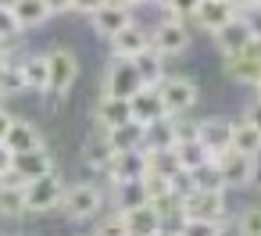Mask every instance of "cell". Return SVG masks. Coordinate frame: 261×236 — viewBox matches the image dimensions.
<instances>
[{"label":"cell","mask_w":261,"mask_h":236,"mask_svg":"<svg viewBox=\"0 0 261 236\" xmlns=\"http://www.w3.org/2000/svg\"><path fill=\"white\" fill-rule=\"evenodd\" d=\"M108 207V190L100 182H72L65 186V197H61V215L68 222H97Z\"/></svg>","instance_id":"1"},{"label":"cell","mask_w":261,"mask_h":236,"mask_svg":"<svg viewBox=\"0 0 261 236\" xmlns=\"http://www.w3.org/2000/svg\"><path fill=\"white\" fill-rule=\"evenodd\" d=\"M211 168H215L222 190H247V186H254V179L261 172V158H247L240 150H225V154H218L211 161Z\"/></svg>","instance_id":"2"},{"label":"cell","mask_w":261,"mask_h":236,"mask_svg":"<svg viewBox=\"0 0 261 236\" xmlns=\"http://www.w3.org/2000/svg\"><path fill=\"white\" fill-rule=\"evenodd\" d=\"M154 90L161 93L168 118H186L197 108V100H200V90H197V79L193 75H165Z\"/></svg>","instance_id":"3"},{"label":"cell","mask_w":261,"mask_h":236,"mask_svg":"<svg viewBox=\"0 0 261 236\" xmlns=\"http://www.w3.org/2000/svg\"><path fill=\"white\" fill-rule=\"evenodd\" d=\"M43 54H47V97L61 100L79 79V58L68 47H50Z\"/></svg>","instance_id":"4"},{"label":"cell","mask_w":261,"mask_h":236,"mask_svg":"<svg viewBox=\"0 0 261 236\" xmlns=\"http://www.w3.org/2000/svg\"><path fill=\"white\" fill-rule=\"evenodd\" d=\"M182 215L186 218H211V222H229V200L222 186H193L182 197Z\"/></svg>","instance_id":"5"},{"label":"cell","mask_w":261,"mask_h":236,"mask_svg":"<svg viewBox=\"0 0 261 236\" xmlns=\"http://www.w3.org/2000/svg\"><path fill=\"white\" fill-rule=\"evenodd\" d=\"M65 179L61 172H50L36 182H25V215H47V211H58L61 207V197H65Z\"/></svg>","instance_id":"6"},{"label":"cell","mask_w":261,"mask_h":236,"mask_svg":"<svg viewBox=\"0 0 261 236\" xmlns=\"http://www.w3.org/2000/svg\"><path fill=\"white\" fill-rule=\"evenodd\" d=\"M150 50L161 54L165 61L186 54V50H190V29H186V18H161V22L150 29Z\"/></svg>","instance_id":"7"},{"label":"cell","mask_w":261,"mask_h":236,"mask_svg":"<svg viewBox=\"0 0 261 236\" xmlns=\"http://www.w3.org/2000/svg\"><path fill=\"white\" fill-rule=\"evenodd\" d=\"M140 90H143V79H140L136 65H133V61H118V58H111L108 68H104L100 97H122V100H129V97H136Z\"/></svg>","instance_id":"8"},{"label":"cell","mask_w":261,"mask_h":236,"mask_svg":"<svg viewBox=\"0 0 261 236\" xmlns=\"http://www.w3.org/2000/svg\"><path fill=\"white\" fill-rule=\"evenodd\" d=\"M100 175L108 179V186L143 179V175H147V150H125V154H111V161H108V168H104Z\"/></svg>","instance_id":"9"},{"label":"cell","mask_w":261,"mask_h":236,"mask_svg":"<svg viewBox=\"0 0 261 236\" xmlns=\"http://www.w3.org/2000/svg\"><path fill=\"white\" fill-rule=\"evenodd\" d=\"M111 58H118V61H133L136 54H143L147 47H150V29H143L140 22H129L122 33H115L111 40Z\"/></svg>","instance_id":"10"},{"label":"cell","mask_w":261,"mask_h":236,"mask_svg":"<svg viewBox=\"0 0 261 236\" xmlns=\"http://www.w3.org/2000/svg\"><path fill=\"white\" fill-rule=\"evenodd\" d=\"M197 140L204 143V150L211 154V161L225 150H232V122L229 118H200V129H197Z\"/></svg>","instance_id":"11"},{"label":"cell","mask_w":261,"mask_h":236,"mask_svg":"<svg viewBox=\"0 0 261 236\" xmlns=\"http://www.w3.org/2000/svg\"><path fill=\"white\" fill-rule=\"evenodd\" d=\"M11 172H15L22 182H36V179H43V175L58 172V165H54V154H50L47 147H40V150L15 154V161H11Z\"/></svg>","instance_id":"12"},{"label":"cell","mask_w":261,"mask_h":236,"mask_svg":"<svg viewBox=\"0 0 261 236\" xmlns=\"http://www.w3.org/2000/svg\"><path fill=\"white\" fill-rule=\"evenodd\" d=\"M129 22H133V4H125V0H108V4L90 18V25H93L104 40H111L115 33H122Z\"/></svg>","instance_id":"13"},{"label":"cell","mask_w":261,"mask_h":236,"mask_svg":"<svg viewBox=\"0 0 261 236\" xmlns=\"http://www.w3.org/2000/svg\"><path fill=\"white\" fill-rule=\"evenodd\" d=\"M4 147H8L11 154H25V150H40V147H47V140H43V129H40L36 122H29V118H15L11 129H8V136H4Z\"/></svg>","instance_id":"14"},{"label":"cell","mask_w":261,"mask_h":236,"mask_svg":"<svg viewBox=\"0 0 261 236\" xmlns=\"http://www.w3.org/2000/svg\"><path fill=\"white\" fill-rule=\"evenodd\" d=\"M129 111H133V122H140V125H154V122L168 118L165 100H161V93L154 86H143L136 97H129Z\"/></svg>","instance_id":"15"},{"label":"cell","mask_w":261,"mask_h":236,"mask_svg":"<svg viewBox=\"0 0 261 236\" xmlns=\"http://www.w3.org/2000/svg\"><path fill=\"white\" fill-rule=\"evenodd\" d=\"M215 36V47L222 50V58H232V54H240L243 47H250L254 43V36H250V29H247V22H243V15H236L232 22H225L218 33H211Z\"/></svg>","instance_id":"16"},{"label":"cell","mask_w":261,"mask_h":236,"mask_svg":"<svg viewBox=\"0 0 261 236\" xmlns=\"http://www.w3.org/2000/svg\"><path fill=\"white\" fill-rule=\"evenodd\" d=\"M204 33H218L225 22H232L236 18V8L229 4V0H200L197 4V11L190 15Z\"/></svg>","instance_id":"17"},{"label":"cell","mask_w":261,"mask_h":236,"mask_svg":"<svg viewBox=\"0 0 261 236\" xmlns=\"http://www.w3.org/2000/svg\"><path fill=\"white\" fill-rule=\"evenodd\" d=\"M93 122H97V129H100V133H111V129H118V125L133 122L129 100H122V97H100V100H97V108H93Z\"/></svg>","instance_id":"18"},{"label":"cell","mask_w":261,"mask_h":236,"mask_svg":"<svg viewBox=\"0 0 261 236\" xmlns=\"http://www.w3.org/2000/svg\"><path fill=\"white\" fill-rule=\"evenodd\" d=\"M25 215V182L8 172L0 179V218H22Z\"/></svg>","instance_id":"19"},{"label":"cell","mask_w":261,"mask_h":236,"mask_svg":"<svg viewBox=\"0 0 261 236\" xmlns=\"http://www.w3.org/2000/svg\"><path fill=\"white\" fill-rule=\"evenodd\" d=\"M104 136H108V143H111V150H115V154H125V150H143L147 125H140V122H125V125H118V129L104 133Z\"/></svg>","instance_id":"20"},{"label":"cell","mask_w":261,"mask_h":236,"mask_svg":"<svg viewBox=\"0 0 261 236\" xmlns=\"http://www.w3.org/2000/svg\"><path fill=\"white\" fill-rule=\"evenodd\" d=\"M122 222H125V236H154L161 229V218H158V211L150 204L122 211Z\"/></svg>","instance_id":"21"},{"label":"cell","mask_w":261,"mask_h":236,"mask_svg":"<svg viewBox=\"0 0 261 236\" xmlns=\"http://www.w3.org/2000/svg\"><path fill=\"white\" fill-rule=\"evenodd\" d=\"M111 204H115V211H133V207H143V204H150V197H147V182L143 179H133V182H118V186H111Z\"/></svg>","instance_id":"22"},{"label":"cell","mask_w":261,"mask_h":236,"mask_svg":"<svg viewBox=\"0 0 261 236\" xmlns=\"http://www.w3.org/2000/svg\"><path fill=\"white\" fill-rule=\"evenodd\" d=\"M172 150H175V158H179V168H182V172H190V175H197L200 168H207V165H211V154L204 150V143H200V140L175 143Z\"/></svg>","instance_id":"23"},{"label":"cell","mask_w":261,"mask_h":236,"mask_svg":"<svg viewBox=\"0 0 261 236\" xmlns=\"http://www.w3.org/2000/svg\"><path fill=\"white\" fill-rule=\"evenodd\" d=\"M11 15H15V22H18L22 33H25V29H40V25L50 18V11H47L43 0H15Z\"/></svg>","instance_id":"24"},{"label":"cell","mask_w":261,"mask_h":236,"mask_svg":"<svg viewBox=\"0 0 261 236\" xmlns=\"http://www.w3.org/2000/svg\"><path fill=\"white\" fill-rule=\"evenodd\" d=\"M133 65H136V72H140V79H143V86H158L168 72H165V58L161 54H154L150 47L143 50V54H136L133 58Z\"/></svg>","instance_id":"25"},{"label":"cell","mask_w":261,"mask_h":236,"mask_svg":"<svg viewBox=\"0 0 261 236\" xmlns=\"http://www.w3.org/2000/svg\"><path fill=\"white\" fill-rule=\"evenodd\" d=\"M18 65H22V75H25V90L47 93V54H25Z\"/></svg>","instance_id":"26"},{"label":"cell","mask_w":261,"mask_h":236,"mask_svg":"<svg viewBox=\"0 0 261 236\" xmlns=\"http://www.w3.org/2000/svg\"><path fill=\"white\" fill-rule=\"evenodd\" d=\"M111 143H108V136L104 133H93L86 143H83V161L90 165V168H97V172H104L108 168V161H111Z\"/></svg>","instance_id":"27"},{"label":"cell","mask_w":261,"mask_h":236,"mask_svg":"<svg viewBox=\"0 0 261 236\" xmlns=\"http://www.w3.org/2000/svg\"><path fill=\"white\" fill-rule=\"evenodd\" d=\"M232 150H240L247 158H261V133L254 125H247L243 118L232 122Z\"/></svg>","instance_id":"28"},{"label":"cell","mask_w":261,"mask_h":236,"mask_svg":"<svg viewBox=\"0 0 261 236\" xmlns=\"http://www.w3.org/2000/svg\"><path fill=\"white\" fill-rule=\"evenodd\" d=\"M172 147H175V125H172V118H161V122L147 125L143 150H172Z\"/></svg>","instance_id":"29"},{"label":"cell","mask_w":261,"mask_h":236,"mask_svg":"<svg viewBox=\"0 0 261 236\" xmlns=\"http://www.w3.org/2000/svg\"><path fill=\"white\" fill-rule=\"evenodd\" d=\"M25 93V75H22V65L18 61H8L0 68V100L4 97H18Z\"/></svg>","instance_id":"30"},{"label":"cell","mask_w":261,"mask_h":236,"mask_svg":"<svg viewBox=\"0 0 261 236\" xmlns=\"http://www.w3.org/2000/svg\"><path fill=\"white\" fill-rule=\"evenodd\" d=\"M229 222H211V218H182L179 236H225Z\"/></svg>","instance_id":"31"},{"label":"cell","mask_w":261,"mask_h":236,"mask_svg":"<svg viewBox=\"0 0 261 236\" xmlns=\"http://www.w3.org/2000/svg\"><path fill=\"white\" fill-rule=\"evenodd\" d=\"M236 236H261V204H247L236 218H232Z\"/></svg>","instance_id":"32"},{"label":"cell","mask_w":261,"mask_h":236,"mask_svg":"<svg viewBox=\"0 0 261 236\" xmlns=\"http://www.w3.org/2000/svg\"><path fill=\"white\" fill-rule=\"evenodd\" d=\"M90 236H125V222H122V211H104L97 222H93V232Z\"/></svg>","instance_id":"33"},{"label":"cell","mask_w":261,"mask_h":236,"mask_svg":"<svg viewBox=\"0 0 261 236\" xmlns=\"http://www.w3.org/2000/svg\"><path fill=\"white\" fill-rule=\"evenodd\" d=\"M158 4L165 8V18H190L200 0H158Z\"/></svg>","instance_id":"34"},{"label":"cell","mask_w":261,"mask_h":236,"mask_svg":"<svg viewBox=\"0 0 261 236\" xmlns=\"http://www.w3.org/2000/svg\"><path fill=\"white\" fill-rule=\"evenodd\" d=\"M18 36H22V29H18L15 15L11 11H0V47H11Z\"/></svg>","instance_id":"35"},{"label":"cell","mask_w":261,"mask_h":236,"mask_svg":"<svg viewBox=\"0 0 261 236\" xmlns=\"http://www.w3.org/2000/svg\"><path fill=\"white\" fill-rule=\"evenodd\" d=\"M172 125H175V143L197 140V129H200V122H190V118H172Z\"/></svg>","instance_id":"36"},{"label":"cell","mask_w":261,"mask_h":236,"mask_svg":"<svg viewBox=\"0 0 261 236\" xmlns=\"http://www.w3.org/2000/svg\"><path fill=\"white\" fill-rule=\"evenodd\" d=\"M104 4H108V0H72V11H75V15H83V18H93Z\"/></svg>","instance_id":"37"},{"label":"cell","mask_w":261,"mask_h":236,"mask_svg":"<svg viewBox=\"0 0 261 236\" xmlns=\"http://www.w3.org/2000/svg\"><path fill=\"white\" fill-rule=\"evenodd\" d=\"M243 22H247V29H250V36L261 43V4H254L250 11H243Z\"/></svg>","instance_id":"38"},{"label":"cell","mask_w":261,"mask_h":236,"mask_svg":"<svg viewBox=\"0 0 261 236\" xmlns=\"http://www.w3.org/2000/svg\"><path fill=\"white\" fill-rule=\"evenodd\" d=\"M243 122H247V125H254V129L261 133V97H254V100L247 104V111H243Z\"/></svg>","instance_id":"39"},{"label":"cell","mask_w":261,"mask_h":236,"mask_svg":"<svg viewBox=\"0 0 261 236\" xmlns=\"http://www.w3.org/2000/svg\"><path fill=\"white\" fill-rule=\"evenodd\" d=\"M43 4H47L50 18H54V15H68V11H72V0H43Z\"/></svg>","instance_id":"40"},{"label":"cell","mask_w":261,"mask_h":236,"mask_svg":"<svg viewBox=\"0 0 261 236\" xmlns=\"http://www.w3.org/2000/svg\"><path fill=\"white\" fill-rule=\"evenodd\" d=\"M11 161H15V154H11L4 143H0V179H4V175L11 172Z\"/></svg>","instance_id":"41"},{"label":"cell","mask_w":261,"mask_h":236,"mask_svg":"<svg viewBox=\"0 0 261 236\" xmlns=\"http://www.w3.org/2000/svg\"><path fill=\"white\" fill-rule=\"evenodd\" d=\"M11 122H15V118H11V111L0 104V143H4V136H8V129H11Z\"/></svg>","instance_id":"42"},{"label":"cell","mask_w":261,"mask_h":236,"mask_svg":"<svg viewBox=\"0 0 261 236\" xmlns=\"http://www.w3.org/2000/svg\"><path fill=\"white\" fill-rule=\"evenodd\" d=\"M229 4L236 8V15H243V11H250L254 4H261V0H229Z\"/></svg>","instance_id":"43"},{"label":"cell","mask_w":261,"mask_h":236,"mask_svg":"<svg viewBox=\"0 0 261 236\" xmlns=\"http://www.w3.org/2000/svg\"><path fill=\"white\" fill-rule=\"evenodd\" d=\"M154 236H179V229H172V225H161Z\"/></svg>","instance_id":"44"},{"label":"cell","mask_w":261,"mask_h":236,"mask_svg":"<svg viewBox=\"0 0 261 236\" xmlns=\"http://www.w3.org/2000/svg\"><path fill=\"white\" fill-rule=\"evenodd\" d=\"M8 61H11V47H0V68H4Z\"/></svg>","instance_id":"45"},{"label":"cell","mask_w":261,"mask_h":236,"mask_svg":"<svg viewBox=\"0 0 261 236\" xmlns=\"http://www.w3.org/2000/svg\"><path fill=\"white\" fill-rule=\"evenodd\" d=\"M15 8V0H0V11H11Z\"/></svg>","instance_id":"46"},{"label":"cell","mask_w":261,"mask_h":236,"mask_svg":"<svg viewBox=\"0 0 261 236\" xmlns=\"http://www.w3.org/2000/svg\"><path fill=\"white\" fill-rule=\"evenodd\" d=\"M125 4H158V0H125Z\"/></svg>","instance_id":"47"},{"label":"cell","mask_w":261,"mask_h":236,"mask_svg":"<svg viewBox=\"0 0 261 236\" xmlns=\"http://www.w3.org/2000/svg\"><path fill=\"white\" fill-rule=\"evenodd\" d=\"M79 236H90V232H79Z\"/></svg>","instance_id":"48"}]
</instances>
